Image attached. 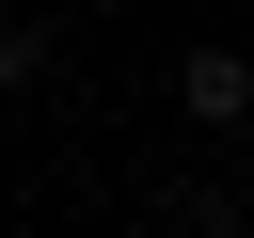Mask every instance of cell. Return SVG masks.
Returning <instances> with one entry per match:
<instances>
[{"instance_id": "6da1fadb", "label": "cell", "mask_w": 254, "mask_h": 238, "mask_svg": "<svg viewBox=\"0 0 254 238\" xmlns=\"http://www.w3.org/2000/svg\"><path fill=\"white\" fill-rule=\"evenodd\" d=\"M175 111H190V127H238V111H254V63H238V48H190V63H175Z\"/></svg>"}, {"instance_id": "7a4b0ae2", "label": "cell", "mask_w": 254, "mask_h": 238, "mask_svg": "<svg viewBox=\"0 0 254 238\" xmlns=\"http://www.w3.org/2000/svg\"><path fill=\"white\" fill-rule=\"evenodd\" d=\"M143 238H238V190H206V175H190V190H159V206H143Z\"/></svg>"}, {"instance_id": "3957f363", "label": "cell", "mask_w": 254, "mask_h": 238, "mask_svg": "<svg viewBox=\"0 0 254 238\" xmlns=\"http://www.w3.org/2000/svg\"><path fill=\"white\" fill-rule=\"evenodd\" d=\"M48 79V16H0V95H32Z\"/></svg>"}, {"instance_id": "277c9868", "label": "cell", "mask_w": 254, "mask_h": 238, "mask_svg": "<svg viewBox=\"0 0 254 238\" xmlns=\"http://www.w3.org/2000/svg\"><path fill=\"white\" fill-rule=\"evenodd\" d=\"M0 175H16V143H0Z\"/></svg>"}]
</instances>
